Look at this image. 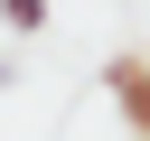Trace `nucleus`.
<instances>
[{"label":"nucleus","mask_w":150,"mask_h":141,"mask_svg":"<svg viewBox=\"0 0 150 141\" xmlns=\"http://www.w3.org/2000/svg\"><path fill=\"white\" fill-rule=\"evenodd\" d=\"M112 103L131 113V132H150V66L141 56H112Z\"/></svg>","instance_id":"1"},{"label":"nucleus","mask_w":150,"mask_h":141,"mask_svg":"<svg viewBox=\"0 0 150 141\" xmlns=\"http://www.w3.org/2000/svg\"><path fill=\"white\" fill-rule=\"evenodd\" d=\"M0 19H9L19 38H28V28H47V0H0Z\"/></svg>","instance_id":"2"},{"label":"nucleus","mask_w":150,"mask_h":141,"mask_svg":"<svg viewBox=\"0 0 150 141\" xmlns=\"http://www.w3.org/2000/svg\"><path fill=\"white\" fill-rule=\"evenodd\" d=\"M9 75H19V66H9V56H0V94H9Z\"/></svg>","instance_id":"3"}]
</instances>
